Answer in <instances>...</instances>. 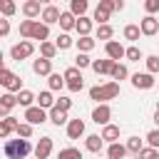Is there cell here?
I'll list each match as a JSON object with an SVG mask.
<instances>
[{
    "mask_svg": "<svg viewBox=\"0 0 159 159\" xmlns=\"http://www.w3.org/2000/svg\"><path fill=\"white\" fill-rule=\"evenodd\" d=\"M89 97H92L94 102L104 104L107 99H114V97H119V82H107V84H97V87H92V89H89Z\"/></svg>",
    "mask_w": 159,
    "mask_h": 159,
    "instance_id": "obj_1",
    "label": "cell"
},
{
    "mask_svg": "<svg viewBox=\"0 0 159 159\" xmlns=\"http://www.w3.org/2000/svg\"><path fill=\"white\" fill-rule=\"evenodd\" d=\"M30 149L32 147H30L27 139H7L5 147H2V152H5L7 159H25L30 154Z\"/></svg>",
    "mask_w": 159,
    "mask_h": 159,
    "instance_id": "obj_2",
    "label": "cell"
},
{
    "mask_svg": "<svg viewBox=\"0 0 159 159\" xmlns=\"http://www.w3.org/2000/svg\"><path fill=\"white\" fill-rule=\"evenodd\" d=\"M0 84L7 87V92H20L22 89V80L15 72H10V70H2L0 72Z\"/></svg>",
    "mask_w": 159,
    "mask_h": 159,
    "instance_id": "obj_3",
    "label": "cell"
},
{
    "mask_svg": "<svg viewBox=\"0 0 159 159\" xmlns=\"http://www.w3.org/2000/svg\"><path fill=\"white\" fill-rule=\"evenodd\" d=\"M35 52V45L30 42V40H22V42H17V45H12V50H10V57L12 60H25V57H30Z\"/></svg>",
    "mask_w": 159,
    "mask_h": 159,
    "instance_id": "obj_4",
    "label": "cell"
},
{
    "mask_svg": "<svg viewBox=\"0 0 159 159\" xmlns=\"http://www.w3.org/2000/svg\"><path fill=\"white\" fill-rule=\"evenodd\" d=\"M132 84H134L137 89H152V87H154V75H149V72H137V75H132Z\"/></svg>",
    "mask_w": 159,
    "mask_h": 159,
    "instance_id": "obj_5",
    "label": "cell"
},
{
    "mask_svg": "<svg viewBox=\"0 0 159 159\" xmlns=\"http://www.w3.org/2000/svg\"><path fill=\"white\" fill-rule=\"evenodd\" d=\"M17 104V97L12 94V92H5V94H0V119H5V117H10V109Z\"/></svg>",
    "mask_w": 159,
    "mask_h": 159,
    "instance_id": "obj_6",
    "label": "cell"
},
{
    "mask_svg": "<svg viewBox=\"0 0 159 159\" xmlns=\"http://www.w3.org/2000/svg\"><path fill=\"white\" fill-rule=\"evenodd\" d=\"M25 119H27V124H42L47 119V114H45L42 107H27L25 109Z\"/></svg>",
    "mask_w": 159,
    "mask_h": 159,
    "instance_id": "obj_7",
    "label": "cell"
},
{
    "mask_svg": "<svg viewBox=\"0 0 159 159\" xmlns=\"http://www.w3.org/2000/svg\"><path fill=\"white\" fill-rule=\"evenodd\" d=\"M139 30H142V35H157V30H159V20L154 17V15H147L142 22H139Z\"/></svg>",
    "mask_w": 159,
    "mask_h": 159,
    "instance_id": "obj_8",
    "label": "cell"
},
{
    "mask_svg": "<svg viewBox=\"0 0 159 159\" xmlns=\"http://www.w3.org/2000/svg\"><path fill=\"white\" fill-rule=\"evenodd\" d=\"M104 50H107V57H109V60H114V62H119V60L124 57V52H127L117 40H109V42L104 45Z\"/></svg>",
    "mask_w": 159,
    "mask_h": 159,
    "instance_id": "obj_9",
    "label": "cell"
},
{
    "mask_svg": "<svg viewBox=\"0 0 159 159\" xmlns=\"http://www.w3.org/2000/svg\"><path fill=\"white\" fill-rule=\"evenodd\" d=\"M109 117H112V109L107 104H97L92 112V122H97V124H109Z\"/></svg>",
    "mask_w": 159,
    "mask_h": 159,
    "instance_id": "obj_10",
    "label": "cell"
},
{
    "mask_svg": "<svg viewBox=\"0 0 159 159\" xmlns=\"http://www.w3.org/2000/svg\"><path fill=\"white\" fill-rule=\"evenodd\" d=\"M47 37H50V25H45V22H32L30 40H40V42H45Z\"/></svg>",
    "mask_w": 159,
    "mask_h": 159,
    "instance_id": "obj_11",
    "label": "cell"
},
{
    "mask_svg": "<svg viewBox=\"0 0 159 159\" xmlns=\"http://www.w3.org/2000/svg\"><path fill=\"white\" fill-rule=\"evenodd\" d=\"M32 72L35 75H52V60H47V57H40V60H35L32 62Z\"/></svg>",
    "mask_w": 159,
    "mask_h": 159,
    "instance_id": "obj_12",
    "label": "cell"
},
{
    "mask_svg": "<svg viewBox=\"0 0 159 159\" xmlns=\"http://www.w3.org/2000/svg\"><path fill=\"white\" fill-rule=\"evenodd\" d=\"M84 134V122L82 119H70L67 122V137L70 139H80Z\"/></svg>",
    "mask_w": 159,
    "mask_h": 159,
    "instance_id": "obj_13",
    "label": "cell"
},
{
    "mask_svg": "<svg viewBox=\"0 0 159 159\" xmlns=\"http://www.w3.org/2000/svg\"><path fill=\"white\" fill-rule=\"evenodd\" d=\"M50 152H52V139H50V137H42V139L37 142V147H35V157H37V159H47Z\"/></svg>",
    "mask_w": 159,
    "mask_h": 159,
    "instance_id": "obj_14",
    "label": "cell"
},
{
    "mask_svg": "<svg viewBox=\"0 0 159 159\" xmlns=\"http://www.w3.org/2000/svg\"><path fill=\"white\" fill-rule=\"evenodd\" d=\"M17 127H20V122H17L15 117H5V119H0V139H5L10 132H17Z\"/></svg>",
    "mask_w": 159,
    "mask_h": 159,
    "instance_id": "obj_15",
    "label": "cell"
},
{
    "mask_svg": "<svg viewBox=\"0 0 159 159\" xmlns=\"http://www.w3.org/2000/svg\"><path fill=\"white\" fill-rule=\"evenodd\" d=\"M112 67H114V60H92V70L97 72V75H109L112 72Z\"/></svg>",
    "mask_w": 159,
    "mask_h": 159,
    "instance_id": "obj_16",
    "label": "cell"
},
{
    "mask_svg": "<svg viewBox=\"0 0 159 159\" xmlns=\"http://www.w3.org/2000/svg\"><path fill=\"white\" fill-rule=\"evenodd\" d=\"M60 15H62V12H60L55 5H47V7L42 10V22H45V25H52V22L60 20Z\"/></svg>",
    "mask_w": 159,
    "mask_h": 159,
    "instance_id": "obj_17",
    "label": "cell"
},
{
    "mask_svg": "<svg viewBox=\"0 0 159 159\" xmlns=\"http://www.w3.org/2000/svg\"><path fill=\"white\" fill-rule=\"evenodd\" d=\"M102 139H107L109 144H114V142L119 139V127H117V124H104V129H102Z\"/></svg>",
    "mask_w": 159,
    "mask_h": 159,
    "instance_id": "obj_18",
    "label": "cell"
},
{
    "mask_svg": "<svg viewBox=\"0 0 159 159\" xmlns=\"http://www.w3.org/2000/svg\"><path fill=\"white\" fill-rule=\"evenodd\" d=\"M22 12H25V17H27V20L37 17V15H40V2H37V0H27V2L22 5Z\"/></svg>",
    "mask_w": 159,
    "mask_h": 159,
    "instance_id": "obj_19",
    "label": "cell"
},
{
    "mask_svg": "<svg viewBox=\"0 0 159 159\" xmlns=\"http://www.w3.org/2000/svg\"><path fill=\"white\" fill-rule=\"evenodd\" d=\"M124 154H127V147L119 144V142L109 144V149H107V157H109V159H124Z\"/></svg>",
    "mask_w": 159,
    "mask_h": 159,
    "instance_id": "obj_20",
    "label": "cell"
},
{
    "mask_svg": "<svg viewBox=\"0 0 159 159\" xmlns=\"http://www.w3.org/2000/svg\"><path fill=\"white\" fill-rule=\"evenodd\" d=\"M75 30L80 32V37H84V35H89V30H92V20L82 15V17H80V20L75 22Z\"/></svg>",
    "mask_w": 159,
    "mask_h": 159,
    "instance_id": "obj_21",
    "label": "cell"
},
{
    "mask_svg": "<svg viewBox=\"0 0 159 159\" xmlns=\"http://www.w3.org/2000/svg\"><path fill=\"white\" fill-rule=\"evenodd\" d=\"M35 99H37V107H42V109H52L55 107L52 92H40V97H35Z\"/></svg>",
    "mask_w": 159,
    "mask_h": 159,
    "instance_id": "obj_22",
    "label": "cell"
},
{
    "mask_svg": "<svg viewBox=\"0 0 159 159\" xmlns=\"http://www.w3.org/2000/svg\"><path fill=\"white\" fill-rule=\"evenodd\" d=\"M50 122H52V124H57V127H60V124H65V122H67V112H65V109H60V107H52V109H50Z\"/></svg>",
    "mask_w": 159,
    "mask_h": 159,
    "instance_id": "obj_23",
    "label": "cell"
},
{
    "mask_svg": "<svg viewBox=\"0 0 159 159\" xmlns=\"http://www.w3.org/2000/svg\"><path fill=\"white\" fill-rule=\"evenodd\" d=\"M70 12L75 17H82L87 12V0H70Z\"/></svg>",
    "mask_w": 159,
    "mask_h": 159,
    "instance_id": "obj_24",
    "label": "cell"
},
{
    "mask_svg": "<svg viewBox=\"0 0 159 159\" xmlns=\"http://www.w3.org/2000/svg\"><path fill=\"white\" fill-rule=\"evenodd\" d=\"M57 22H60V27H62V30H72V27H75V22H77V17L67 10V12H62V15H60V20H57Z\"/></svg>",
    "mask_w": 159,
    "mask_h": 159,
    "instance_id": "obj_25",
    "label": "cell"
},
{
    "mask_svg": "<svg viewBox=\"0 0 159 159\" xmlns=\"http://www.w3.org/2000/svg\"><path fill=\"white\" fill-rule=\"evenodd\" d=\"M40 55L47 57V60H52V57L57 55V45H55V42H47V40L40 42Z\"/></svg>",
    "mask_w": 159,
    "mask_h": 159,
    "instance_id": "obj_26",
    "label": "cell"
},
{
    "mask_svg": "<svg viewBox=\"0 0 159 159\" xmlns=\"http://www.w3.org/2000/svg\"><path fill=\"white\" fill-rule=\"evenodd\" d=\"M15 97H17V104H22L25 109H27V107H32V99H35V94H32L30 89H20Z\"/></svg>",
    "mask_w": 159,
    "mask_h": 159,
    "instance_id": "obj_27",
    "label": "cell"
},
{
    "mask_svg": "<svg viewBox=\"0 0 159 159\" xmlns=\"http://www.w3.org/2000/svg\"><path fill=\"white\" fill-rule=\"evenodd\" d=\"M102 142H104V139H102V134H89L84 144H87V149H89V152H99V149H102Z\"/></svg>",
    "mask_w": 159,
    "mask_h": 159,
    "instance_id": "obj_28",
    "label": "cell"
},
{
    "mask_svg": "<svg viewBox=\"0 0 159 159\" xmlns=\"http://www.w3.org/2000/svg\"><path fill=\"white\" fill-rule=\"evenodd\" d=\"M57 159H82V152L75 149V147H67V149H60Z\"/></svg>",
    "mask_w": 159,
    "mask_h": 159,
    "instance_id": "obj_29",
    "label": "cell"
},
{
    "mask_svg": "<svg viewBox=\"0 0 159 159\" xmlns=\"http://www.w3.org/2000/svg\"><path fill=\"white\" fill-rule=\"evenodd\" d=\"M15 10H17V5H15V0H0V12H2L5 17H10V15H15Z\"/></svg>",
    "mask_w": 159,
    "mask_h": 159,
    "instance_id": "obj_30",
    "label": "cell"
},
{
    "mask_svg": "<svg viewBox=\"0 0 159 159\" xmlns=\"http://www.w3.org/2000/svg\"><path fill=\"white\" fill-rule=\"evenodd\" d=\"M124 147H127V152H132V154H139V152L144 149L139 137H132V139H127V144H124Z\"/></svg>",
    "mask_w": 159,
    "mask_h": 159,
    "instance_id": "obj_31",
    "label": "cell"
},
{
    "mask_svg": "<svg viewBox=\"0 0 159 159\" xmlns=\"http://www.w3.org/2000/svg\"><path fill=\"white\" fill-rule=\"evenodd\" d=\"M139 35H142L139 25H127V27H124V37H127V40L134 42V40H139Z\"/></svg>",
    "mask_w": 159,
    "mask_h": 159,
    "instance_id": "obj_32",
    "label": "cell"
},
{
    "mask_svg": "<svg viewBox=\"0 0 159 159\" xmlns=\"http://www.w3.org/2000/svg\"><path fill=\"white\" fill-rule=\"evenodd\" d=\"M72 42H75V40H72L67 32H62V35H57V42H55V45H57V50H67V47H72Z\"/></svg>",
    "mask_w": 159,
    "mask_h": 159,
    "instance_id": "obj_33",
    "label": "cell"
},
{
    "mask_svg": "<svg viewBox=\"0 0 159 159\" xmlns=\"http://www.w3.org/2000/svg\"><path fill=\"white\" fill-rule=\"evenodd\" d=\"M77 47H80V52H89V50L94 47V40H92L89 35H84V37L77 40Z\"/></svg>",
    "mask_w": 159,
    "mask_h": 159,
    "instance_id": "obj_34",
    "label": "cell"
},
{
    "mask_svg": "<svg viewBox=\"0 0 159 159\" xmlns=\"http://www.w3.org/2000/svg\"><path fill=\"white\" fill-rule=\"evenodd\" d=\"M75 67H77V70H84V67H92V60L87 57V52H80V55L75 57Z\"/></svg>",
    "mask_w": 159,
    "mask_h": 159,
    "instance_id": "obj_35",
    "label": "cell"
},
{
    "mask_svg": "<svg viewBox=\"0 0 159 159\" xmlns=\"http://www.w3.org/2000/svg\"><path fill=\"white\" fill-rule=\"evenodd\" d=\"M109 75H112V80H124L129 72H127V67H124V65L114 62V67H112V72H109Z\"/></svg>",
    "mask_w": 159,
    "mask_h": 159,
    "instance_id": "obj_36",
    "label": "cell"
},
{
    "mask_svg": "<svg viewBox=\"0 0 159 159\" xmlns=\"http://www.w3.org/2000/svg\"><path fill=\"white\" fill-rule=\"evenodd\" d=\"M109 15H112L109 10H104V7H99V5H97V10H94V20H97L99 25H107V20H109Z\"/></svg>",
    "mask_w": 159,
    "mask_h": 159,
    "instance_id": "obj_37",
    "label": "cell"
},
{
    "mask_svg": "<svg viewBox=\"0 0 159 159\" xmlns=\"http://www.w3.org/2000/svg\"><path fill=\"white\" fill-rule=\"evenodd\" d=\"M112 35H114V30H112L109 25H99V27H97V37H99V40H107V42H109Z\"/></svg>",
    "mask_w": 159,
    "mask_h": 159,
    "instance_id": "obj_38",
    "label": "cell"
},
{
    "mask_svg": "<svg viewBox=\"0 0 159 159\" xmlns=\"http://www.w3.org/2000/svg\"><path fill=\"white\" fill-rule=\"evenodd\" d=\"M144 62H147V70H149V75L159 72V57H157V55H149V57H144Z\"/></svg>",
    "mask_w": 159,
    "mask_h": 159,
    "instance_id": "obj_39",
    "label": "cell"
},
{
    "mask_svg": "<svg viewBox=\"0 0 159 159\" xmlns=\"http://www.w3.org/2000/svg\"><path fill=\"white\" fill-rule=\"evenodd\" d=\"M47 82H50V89H62L65 87V77L62 75H50Z\"/></svg>",
    "mask_w": 159,
    "mask_h": 159,
    "instance_id": "obj_40",
    "label": "cell"
},
{
    "mask_svg": "<svg viewBox=\"0 0 159 159\" xmlns=\"http://www.w3.org/2000/svg\"><path fill=\"white\" fill-rule=\"evenodd\" d=\"M32 22H35V20H22V22H20V35L27 37V40H30V32H32Z\"/></svg>",
    "mask_w": 159,
    "mask_h": 159,
    "instance_id": "obj_41",
    "label": "cell"
},
{
    "mask_svg": "<svg viewBox=\"0 0 159 159\" xmlns=\"http://www.w3.org/2000/svg\"><path fill=\"white\" fill-rule=\"evenodd\" d=\"M124 57L132 60V62H139V60H142V50H139V47H129V50L124 52Z\"/></svg>",
    "mask_w": 159,
    "mask_h": 159,
    "instance_id": "obj_42",
    "label": "cell"
},
{
    "mask_svg": "<svg viewBox=\"0 0 159 159\" xmlns=\"http://www.w3.org/2000/svg\"><path fill=\"white\" fill-rule=\"evenodd\" d=\"M137 157H139V159H159V152H157L154 147H149V149H142Z\"/></svg>",
    "mask_w": 159,
    "mask_h": 159,
    "instance_id": "obj_43",
    "label": "cell"
},
{
    "mask_svg": "<svg viewBox=\"0 0 159 159\" xmlns=\"http://www.w3.org/2000/svg\"><path fill=\"white\" fill-rule=\"evenodd\" d=\"M30 134H32V124H27V122H25V124H20V127H17V137L27 139Z\"/></svg>",
    "mask_w": 159,
    "mask_h": 159,
    "instance_id": "obj_44",
    "label": "cell"
},
{
    "mask_svg": "<svg viewBox=\"0 0 159 159\" xmlns=\"http://www.w3.org/2000/svg\"><path fill=\"white\" fill-rule=\"evenodd\" d=\"M147 142H149V147H159V129H152L149 134H147Z\"/></svg>",
    "mask_w": 159,
    "mask_h": 159,
    "instance_id": "obj_45",
    "label": "cell"
},
{
    "mask_svg": "<svg viewBox=\"0 0 159 159\" xmlns=\"http://www.w3.org/2000/svg\"><path fill=\"white\" fill-rule=\"evenodd\" d=\"M144 10L152 15V12H157L159 10V0H144Z\"/></svg>",
    "mask_w": 159,
    "mask_h": 159,
    "instance_id": "obj_46",
    "label": "cell"
},
{
    "mask_svg": "<svg viewBox=\"0 0 159 159\" xmlns=\"http://www.w3.org/2000/svg\"><path fill=\"white\" fill-rule=\"evenodd\" d=\"M55 107H60V109H65V112H67V109L72 107V99H67V97H60V99L55 102Z\"/></svg>",
    "mask_w": 159,
    "mask_h": 159,
    "instance_id": "obj_47",
    "label": "cell"
},
{
    "mask_svg": "<svg viewBox=\"0 0 159 159\" xmlns=\"http://www.w3.org/2000/svg\"><path fill=\"white\" fill-rule=\"evenodd\" d=\"M7 32H10V22L7 20H0V37H5Z\"/></svg>",
    "mask_w": 159,
    "mask_h": 159,
    "instance_id": "obj_48",
    "label": "cell"
},
{
    "mask_svg": "<svg viewBox=\"0 0 159 159\" xmlns=\"http://www.w3.org/2000/svg\"><path fill=\"white\" fill-rule=\"evenodd\" d=\"M112 5H114V10H122L124 7V0H112Z\"/></svg>",
    "mask_w": 159,
    "mask_h": 159,
    "instance_id": "obj_49",
    "label": "cell"
},
{
    "mask_svg": "<svg viewBox=\"0 0 159 159\" xmlns=\"http://www.w3.org/2000/svg\"><path fill=\"white\" fill-rule=\"evenodd\" d=\"M154 122H157V127H159V109L154 112Z\"/></svg>",
    "mask_w": 159,
    "mask_h": 159,
    "instance_id": "obj_50",
    "label": "cell"
},
{
    "mask_svg": "<svg viewBox=\"0 0 159 159\" xmlns=\"http://www.w3.org/2000/svg\"><path fill=\"white\" fill-rule=\"evenodd\" d=\"M37 2H40V5H50L52 0H37Z\"/></svg>",
    "mask_w": 159,
    "mask_h": 159,
    "instance_id": "obj_51",
    "label": "cell"
},
{
    "mask_svg": "<svg viewBox=\"0 0 159 159\" xmlns=\"http://www.w3.org/2000/svg\"><path fill=\"white\" fill-rule=\"evenodd\" d=\"M2 70H5V62H2V60H0V72H2Z\"/></svg>",
    "mask_w": 159,
    "mask_h": 159,
    "instance_id": "obj_52",
    "label": "cell"
},
{
    "mask_svg": "<svg viewBox=\"0 0 159 159\" xmlns=\"http://www.w3.org/2000/svg\"><path fill=\"white\" fill-rule=\"evenodd\" d=\"M0 60H2V50H0Z\"/></svg>",
    "mask_w": 159,
    "mask_h": 159,
    "instance_id": "obj_53",
    "label": "cell"
}]
</instances>
